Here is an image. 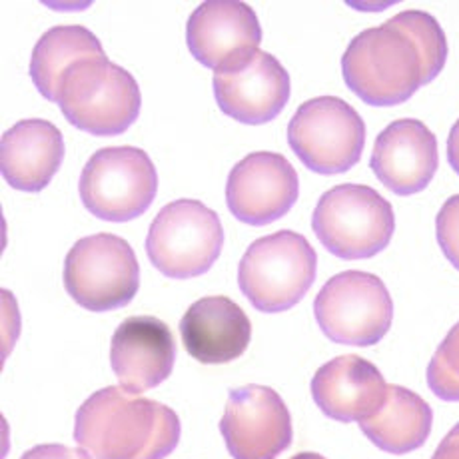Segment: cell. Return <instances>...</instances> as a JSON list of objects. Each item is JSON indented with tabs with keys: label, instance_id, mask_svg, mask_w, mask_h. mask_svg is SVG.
<instances>
[{
	"label": "cell",
	"instance_id": "16",
	"mask_svg": "<svg viewBox=\"0 0 459 459\" xmlns=\"http://www.w3.org/2000/svg\"><path fill=\"white\" fill-rule=\"evenodd\" d=\"M220 110L242 125H266L290 100V74L276 56L258 50L248 65L214 73Z\"/></svg>",
	"mask_w": 459,
	"mask_h": 459
},
{
	"label": "cell",
	"instance_id": "6",
	"mask_svg": "<svg viewBox=\"0 0 459 459\" xmlns=\"http://www.w3.org/2000/svg\"><path fill=\"white\" fill-rule=\"evenodd\" d=\"M224 228L214 210L198 200L166 204L146 238V254L152 266L174 280L198 278L220 258Z\"/></svg>",
	"mask_w": 459,
	"mask_h": 459
},
{
	"label": "cell",
	"instance_id": "13",
	"mask_svg": "<svg viewBox=\"0 0 459 459\" xmlns=\"http://www.w3.org/2000/svg\"><path fill=\"white\" fill-rule=\"evenodd\" d=\"M299 196L294 166L278 152H254L242 158L226 182V204L236 220L266 226L286 216Z\"/></svg>",
	"mask_w": 459,
	"mask_h": 459
},
{
	"label": "cell",
	"instance_id": "18",
	"mask_svg": "<svg viewBox=\"0 0 459 459\" xmlns=\"http://www.w3.org/2000/svg\"><path fill=\"white\" fill-rule=\"evenodd\" d=\"M180 333L194 359L218 366L234 361L248 350L252 322L234 299L208 296L194 302L182 316Z\"/></svg>",
	"mask_w": 459,
	"mask_h": 459
},
{
	"label": "cell",
	"instance_id": "14",
	"mask_svg": "<svg viewBox=\"0 0 459 459\" xmlns=\"http://www.w3.org/2000/svg\"><path fill=\"white\" fill-rule=\"evenodd\" d=\"M176 359L170 328L154 316H132L122 322L110 342V364L120 387L144 394L166 382Z\"/></svg>",
	"mask_w": 459,
	"mask_h": 459
},
{
	"label": "cell",
	"instance_id": "27",
	"mask_svg": "<svg viewBox=\"0 0 459 459\" xmlns=\"http://www.w3.org/2000/svg\"><path fill=\"white\" fill-rule=\"evenodd\" d=\"M447 160L452 164L454 170L459 174V120L449 130L447 138Z\"/></svg>",
	"mask_w": 459,
	"mask_h": 459
},
{
	"label": "cell",
	"instance_id": "3",
	"mask_svg": "<svg viewBox=\"0 0 459 459\" xmlns=\"http://www.w3.org/2000/svg\"><path fill=\"white\" fill-rule=\"evenodd\" d=\"M58 106L78 130L94 136H118L136 122L143 94L128 70L108 56H94L66 70Z\"/></svg>",
	"mask_w": 459,
	"mask_h": 459
},
{
	"label": "cell",
	"instance_id": "20",
	"mask_svg": "<svg viewBox=\"0 0 459 459\" xmlns=\"http://www.w3.org/2000/svg\"><path fill=\"white\" fill-rule=\"evenodd\" d=\"M431 423L434 411L423 397L403 385H387L385 403L372 418L359 421V429L382 452L403 455L426 444Z\"/></svg>",
	"mask_w": 459,
	"mask_h": 459
},
{
	"label": "cell",
	"instance_id": "10",
	"mask_svg": "<svg viewBox=\"0 0 459 459\" xmlns=\"http://www.w3.org/2000/svg\"><path fill=\"white\" fill-rule=\"evenodd\" d=\"M288 144L312 172L343 174L364 154V118L338 96H317L299 106L290 120Z\"/></svg>",
	"mask_w": 459,
	"mask_h": 459
},
{
	"label": "cell",
	"instance_id": "21",
	"mask_svg": "<svg viewBox=\"0 0 459 459\" xmlns=\"http://www.w3.org/2000/svg\"><path fill=\"white\" fill-rule=\"evenodd\" d=\"M94 56H106V52L91 30L84 26H55L34 44L30 78L44 99L58 102L66 70Z\"/></svg>",
	"mask_w": 459,
	"mask_h": 459
},
{
	"label": "cell",
	"instance_id": "17",
	"mask_svg": "<svg viewBox=\"0 0 459 459\" xmlns=\"http://www.w3.org/2000/svg\"><path fill=\"white\" fill-rule=\"evenodd\" d=\"M312 397L325 418L359 423L385 403L387 384L372 361L346 354L317 369L312 379Z\"/></svg>",
	"mask_w": 459,
	"mask_h": 459
},
{
	"label": "cell",
	"instance_id": "11",
	"mask_svg": "<svg viewBox=\"0 0 459 459\" xmlns=\"http://www.w3.org/2000/svg\"><path fill=\"white\" fill-rule=\"evenodd\" d=\"M220 434L234 459H276L294 437L284 400L268 385L230 390Z\"/></svg>",
	"mask_w": 459,
	"mask_h": 459
},
{
	"label": "cell",
	"instance_id": "7",
	"mask_svg": "<svg viewBox=\"0 0 459 459\" xmlns=\"http://www.w3.org/2000/svg\"><path fill=\"white\" fill-rule=\"evenodd\" d=\"M314 316L325 338L369 348L390 332L394 302L376 273L348 270L335 273L317 292Z\"/></svg>",
	"mask_w": 459,
	"mask_h": 459
},
{
	"label": "cell",
	"instance_id": "15",
	"mask_svg": "<svg viewBox=\"0 0 459 459\" xmlns=\"http://www.w3.org/2000/svg\"><path fill=\"white\" fill-rule=\"evenodd\" d=\"M437 164V138L416 118L395 120L379 132L369 160L377 180L397 196L426 190Z\"/></svg>",
	"mask_w": 459,
	"mask_h": 459
},
{
	"label": "cell",
	"instance_id": "4",
	"mask_svg": "<svg viewBox=\"0 0 459 459\" xmlns=\"http://www.w3.org/2000/svg\"><path fill=\"white\" fill-rule=\"evenodd\" d=\"M317 255L306 236L280 230L248 246L238 266V284L258 312L294 307L316 281Z\"/></svg>",
	"mask_w": 459,
	"mask_h": 459
},
{
	"label": "cell",
	"instance_id": "2",
	"mask_svg": "<svg viewBox=\"0 0 459 459\" xmlns=\"http://www.w3.org/2000/svg\"><path fill=\"white\" fill-rule=\"evenodd\" d=\"M348 88L369 106H395L423 86L421 55L408 34L390 22L366 29L342 56Z\"/></svg>",
	"mask_w": 459,
	"mask_h": 459
},
{
	"label": "cell",
	"instance_id": "8",
	"mask_svg": "<svg viewBox=\"0 0 459 459\" xmlns=\"http://www.w3.org/2000/svg\"><path fill=\"white\" fill-rule=\"evenodd\" d=\"M78 192L92 216L130 222L152 206L158 192L156 166L136 146L100 148L82 168Z\"/></svg>",
	"mask_w": 459,
	"mask_h": 459
},
{
	"label": "cell",
	"instance_id": "12",
	"mask_svg": "<svg viewBox=\"0 0 459 459\" xmlns=\"http://www.w3.org/2000/svg\"><path fill=\"white\" fill-rule=\"evenodd\" d=\"M186 42L202 66L230 73L248 65L260 50V21L240 0H208L190 14Z\"/></svg>",
	"mask_w": 459,
	"mask_h": 459
},
{
	"label": "cell",
	"instance_id": "5",
	"mask_svg": "<svg viewBox=\"0 0 459 459\" xmlns=\"http://www.w3.org/2000/svg\"><path fill=\"white\" fill-rule=\"evenodd\" d=\"M312 230L325 250L342 260H366L384 252L395 232L394 208L364 184H340L317 200Z\"/></svg>",
	"mask_w": 459,
	"mask_h": 459
},
{
	"label": "cell",
	"instance_id": "23",
	"mask_svg": "<svg viewBox=\"0 0 459 459\" xmlns=\"http://www.w3.org/2000/svg\"><path fill=\"white\" fill-rule=\"evenodd\" d=\"M428 385L439 400L459 402V322L447 332L428 364Z\"/></svg>",
	"mask_w": 459,
	"mask_h": 459
},
{
	"label": "cell",
	"instance_id": "28",
	"mask_svg": "<svg viewBox=\"0 0 459 459\" xmlns=\"http://www.w3.org/2000/svg\"><path fill=\"white\" fill-rule=\"evenodd\" d=\"M290 459H325V457L320 455V454H314V452H302V454H296L294 457H290Z\"/></svg>",
	"mask_w": 459,
	"mask_h": 459
},
{
	"label": "cell",
	"instance_id": "1",
	"mask_svg": "<svg viewBox=\"0 0 459 459\" xmlns=\"http://www.w3.org/2000/svg\"><path fill=\"white\" fill-rule=\"evenodd\" d=\"M180 434L172 408L118 385L94 392L74 421V441L92 459H164Z\"/></svg>",
	"mask_w": 459,
	"mask_h": 459
},
{
	"label": "cell",
	"instance_id": "9",
	"mask_svg": "<svg viewBox=\"0 0 459 459\" xmlns=\"http://www.w3.org/2000/svg\"><path fill=\"white\" fill-rule=\"evenodd\" d=\"M65 288L84 310H118L134 299L140 288L134 250L125 238L114 234L82 238L66 254Z\"/></svg>",
	"mask_w": 459,
	"mask_h": 459
},
{
	"label": "cell",
	"instance_id": "25",
	"mask_svg": "<svg viewBox=\"0 0 459 459\" xmlns=\"http://www.w3.org/2000/svg\"><path fill=\"white\" fill-rule=\"evenodd\" d=\"M21 459H92L84 449L66 447L60 444H42L29 449Z\"/></svg>",
	"mask_w": 459,
	"mask_h": 459
},
{
	"label": "cell",
	"instance_id": "19",
	"mask_svg": "<svg viewBox=\"0 0 459 459\" xmlns=\"http://www.w3.org/2000/svg\"><path fill=\"white\" fill-rule=\"evenodd\" d=\"M63 160V132L48 120L16 122L0 140V168L14 190L42 192L60 170Z\"/></svg>",
	"mask_w": 459,
	"mask_h": 459
},
{
	"label": "cell",
	"instance_id": "26",
	"mask_svg": "<svg viewBox=\"0 0 459 459\" xmlns=\"http://www.w3.org/2000/svg\"><path fill=\"white\" fill-rule=\"evenodd\" d=\"M431 459H459V423H455L452 431L441 439Z\"/></svg>",
	"mask_w": 459,
	"mask_h": 459
},
{
	"label": "cell",
	"instance_id": "22",
	"mask_svg": "<svg viewBox=\"0 0 459 459\" xmlns=\"http://www.w3.org/2000/svg\"><path fill=\"white\" fill-rule=\"evenodd\" d=\"M387 22L408 34L418 47L423 63V84L439 76L447 60V40L434 16L423 11H403Z\"/></svg>",
	"mask_w": 459,
	"mask_h": 459
},
{
	"label": "cell",
	"instance_id": "24",
	"mask_svg": "<svg viewBox=\"0 0 459 459\" xmlns=\"http://www.w3.org/2000/svg\"><path fill=\"white\" fill-rule=\"evenodd\" d=\"M436 234L446 258L459 270V194L447 198L436 218Z\"/></svg>",
	"mask_w": 459,
	"mask_h": 459
}]
</instances>
